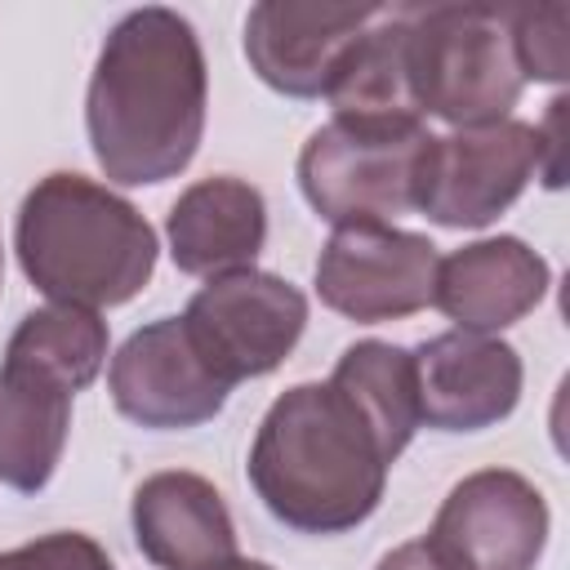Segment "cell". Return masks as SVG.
I'll list each match as a JSON object with an SVG mask.
<instances>
[{"label": "cell", "instance_id": "obj_1", "mask_svg": "<svg viewBox=\"0 0 570 570\" xmlns=\"http://www.w3.org/2000/svg\"><path fill=\"white\" fill-rule=\"evenodd\" d=\"M205 107V49L183 13L147 4L107 31L85 94V129L111 183L156 187L178 178L200 147Z\"/></svg>", "mask_w": 570, "mask_h": 570}, {"label": "cell", "instance_id": "obj_2", "mask_svg": "<svg viewBox=\"0 0 570 570\" xmlns=\"http://www.w3.org/2000/svg\"><path fill=\"white\" fill-rule=\"evenodd\" d=\"M392 459L365 414L325 379L294 383L263 414L249 445V485L298 534H347L383 503Z\"/></svg>", "mask_w": 570, "mask_h": 570}, {"label": "cell", "instance_id": "obj_3", "mask_svg": "<svg viewBox=\"0 0 570 570\" xmlns=\"http://www.w3.org/2000/svg\"><path fill=\"white\" fill-rule=\"evenodd\" d=\"M13 249L22 276L67 307H120L156 272L151 223L85 174H45L18 205Z\"/></svg>", "mask_w": 570, "mask_h": 570}, {"label": "cell", "instance_id": "obj_4", "mask_svg": "<svg viewBox=\"0 0 570 570\" xmlns=\"http://www.w3.org/2000/svg\"><path fill=\"white\" fill-rule=\"evenodd\" d=\"M405 13L419 111L454 129L508 120L525 89L512 53V13L494 4H428Z\"/></svg>", "mask_w": 570, "mask_h": 570}, {"label": "cell", "instance_id": "obj_5", "mask_svg": "<svg viewBox=\"0 0 570 570\" xmlns=\"http://www.w3.org/2000/svg\"><path fill=\"white\" fill-rule=\"evenodd\" d=\"M428 138L432 134L419 120L330 116L298 151V187L334 227L392 223L414 209V178Z\"/></svg>", "mask_w": 570, "mask_h": 570}, {"label": "cell", "instance_id": "obj_6", "mask_svg": "<svg viewBox=\"0 0 570 570\" xmlns=\"http://www.w3.org/2000/svg\"><path fill=\"white\" fill-rule=\"evenodd\" d=\"M183 325L205 365L236 387L285 365L307 330V294L272 272L245 267L205 281L191 294Z\"/></svg>", "mask_w": 570, "mask_h": 570}, {"label": "cell", "instance_id": "obj_7", "mask_svg": "<svg viewBox=\"0 0 570 570\" xmlns=\"http://www.w3.org/2000/svg\"><path fill=\"white\" fill-rule=\"evenodd\" d=\"M530 178H539V147L534 125L525 120L508 116L476 129H450L441 138L432 134L419 156L414 209L436 227L472 232L494 223Z\"/></svg>", "mask_w": 570, "mask_h": 570}, {"label": "cell", "instance_id": "obj_8", "mask_svg": "<svg viewBox=\"0 0 570 570\" xmlns=\"http://www.w3.org/2000/svg\"><path fill=\"white\" fill-rule=\"evenodd\" d=\"M436 263L441 254L423 232L392 223L334 227L316 258V294L356 325L401 321L432 303Z\"/></svg>", "mask_w": 570, "mask_h": 570}, {"label": "cell", "instance_id": "obj_9", "mask_svg": "<svg viewBox=\"0 0 570 570\" xmlns=\"http://www.w3.org/2000/svg\"><path fill=\"white\" fill-rule=\"evenodd\" d=\"M450 570H534L548 548V503L512 468L463 476L423 534Z\"/></svg>", "mask_w": 570, "mask_h": 570}, {"label": "cell", "instance_id": "obj_10", "mask_svg": "<svg viewBox=\"0 0 570 570\" xmlns=\"http://www.w3.org/2000/svg\"><path fill=\"white\" fill-rule=\"evenodd\" d=\"M107 387L116 410L151 432H187L223 414L232 387L205 365L183 316L134 330L111 356Z\"/></svg>", "mask_w": 570, "mask_h": 570}, {"label": "cell", "instance_id": "obj_11", "mask_svg": "<svg viewBox=\"0 0 570 570\" xmlns=\"http://www.w3.org/2000/svg\"><path fill=\"white\" fill-rule=\"evenodd\" d=\"M419 423L436 432H481L503 423L521 401V356L499 334L445 330L410 352Z\"/></svg>", "mask_w": 570, "mask_h": 570}, {"label": "cell", "instance_id": "obj_12", "mask_svg": "<svg viewBox=\"0 0 570 570\" xmlns=\"http://www.w3.org/2000/svg\"><path fill=\"white\" fill-rule=\"evenodd\" d=\"M383 4H303L263 0L245 13V58L254 76L285 98H325L347 45Z\"/></svg>", "mask_w": 570, "mask_h": 570}, {"label": "cell", "instance_id": "obj_13", "mask_svg": "<svg viewBox=\"0 0 570 570\" xmlns=\"http://www.w3.org/2000/svg\"><path fill=\"white\" fill-rule=\"evenodd\" d=\"M552 285V267L521 236H485L436 263L432 303L468 334H499L530 316Z\"/></svg>", "mask_w": 570, "mask_h": 570}, {"label": "cell", "instance_id": "obj_14", "mask_svg": "<svg viewBox=\"0 0 570 570\" xmlns=\"http://www.w3.org/2000/svg\"><path fill=\"white\" fill-rule=\"evenodd\" d=\"M138 552L160 570H214L236 557V525L214 490L196 472H156L134 490L129 508Z\"/></svg>", "mask_w": 570, "mask_h": 570}, {"label": "cell", "instance_id": "obj_15", "mask_svg": "<svg viewBox=\"0 0 570 570\" xmlns=\"http://www.w3.org/2000/svg\"><path fill=\"white\" fill-rule=\"evenodd\" d=\"M165 236L174 267L187 276L214 281L245 272L254 267L267 240V200L245 178L232 174L200 178L174 200L165 218Z\"/></svg>", "mask_w": 570, "mask_h": 570}, {"label": "cell", "instance_id": "obj_16", "mask_svg": "<svg viewBox=\"0 0 570 570\" xmlns=\"http://www.w3.org/2000/svg\"><path fill=\"white\" fill-rule=\"evenodd\" d=\"M71 387L58 379L9 361L0 365V485L18 494H40L67 450L71 432Z\"/></svg>", "mask_w": 570, "mask_h": 570}, {"label": "cell", "instance_id": "obj_17", "mask_svg": "<svg viewBox=\"0 0 570 570\" xmlns=\"http://www.w3.org/2000/svg\"><path fill=\"white\" fill-rule=\"evenodd\" d=\"M325 102L347 120H419V98L410 80V13L383 9L338 58Z\"/></svg>", "mask_w": 570, "mask_h": 570}, {"label": "cell", "instance_id": "obj_18", "mask_svg": "<svg viewBox=\"0 0 570 570\" xmlns=\"http://www.w3.org/2000/svg\"><path fill=\"white\" fill-rule=\"evenodd\" d=\"M330 383L365 414L383 454L396 463L401 450L419 432V392H414V361L405 347L383 338H361L343 347Z\"/></svg>", "mask_w": 570, "mask_h": 570}, {"label": "cell", "instance_id": "obj_19", "mask_svg": "<svg viewBox=\"0 0 570 570\" xmlns=\"http://www.w3.org/2000/svg\"><path fill=\"white\" fill-rule=\"evenodd\" d=\"M4 356L80 392L98 379L107 361V321L89 307H67V303L36 307L9 334Z\"/></svg>", "mask_w": 570, "mask_h": 570}, {"label": "cell", "instance_id": "obj_20", "mask_svg": "<svg viewBox=\"0 0 570 570\" xmlns=\"http://www.w3.org/2000/svg\"><path fill=\"white\" fill-rule=\"evenodd\" d=\"M512 13V53L521 67V80L561 85L570 76V9L566 4H534V9H508Z\"/></svg>", "mask_w": 570, "mask_h": 570}, {"label": "cell", "instance_id": "obj_21", "mask_svg": "<svg viewBox=\"0 0 570 570\" xmlns=\"http://www.w3.org/2000/svg\"><path fill=\"white\" fill-rule=\"evenodd\" d=\"M0 570H116L107 548L80 530H53L0 552Z\"/></svg>", "mask_w": 570, "mask_h": 570}, {"label": "cell", "instance_id": "obj_22", "mask_svg": "<svg viewBox=\"0 0 570 570\" xmlns=\"http://www.w3.org/2000/svg\"><path fill=\"white\" fill-rule=\"evenodd\" d=\"M561 120H566V98L548 102V116L534 125V147H539V178L543 187H561Z\"/></svg>", "mask_w": 570, "mask_h": 570}, {"label": "cell", "instance_id": "obj_23", "mask_svg": "<svg viewBox=\"0 0 570 570\" xmlns=\"http://www.w3.org/2000/svg\"><path fill=\"white\" fill-rule=\"evenodd\" d=\"M374 570H450V566L428 548V539H410V543L392 548Z\"/></svg>", "mask_w": 570, "mask_h": 570}, {"label": "cell", "instance_id": "obj_24", "mask_svg": "<svg viewBox=\"0 0 570 570\" xmlns=\"http://www.w3.org/2000/svg\"><path fill=\"white\" fill-rule=\"evenodd\" d=\"M214 570H272V566L267 561H249V557H232V561H223Z\"/></svg>", "mask_w": 570, "mask_h": 570}, {"label": "cell", "instance_id": "obj_25", "mask_svg": "<svg viewBox=\"0 0 570 570\" xmlns=\"http://www.w3.org/2000/svg\"><path fill=\"white\" fill-rule=\"evenodd\" d=\"M0 276H4V254H0Z\"/></svg>", "mask_w": 570, "mask_h": 570}]
</instances>
